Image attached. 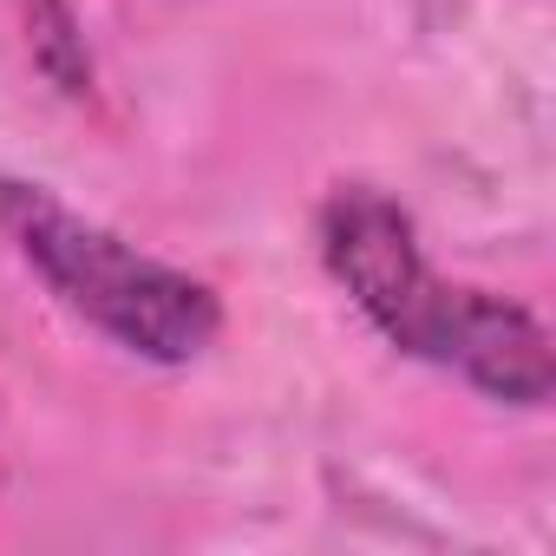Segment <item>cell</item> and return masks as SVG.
Returning <instances> with one entry per match:
<instances>
[{
  "mask_svg": "<svg viewBox=\"0 0 556 556\" xmlns=\"http://www.w3.org/2000/svg\"><path fill=\"white\" fill-rule=\"evenodd\" d=\"M432 367H452L458 380H471L478 393H491L504 406H543L556 387L543 321L504 295H484V289H458L445 334L432 348Z\"/></svg>",
  "mask_w": 556,
  "mask_h": 556,
  "instance_id": "obj_3",
  "label": "cell"
},
{
  "mask_svg": "<svg viewBox=\"0 0 556 556\" xmlns=\"http://www.w3.org/2000/svg\"><path fill=\"white\" fill-rule=\"evenodd\" d=\"M27 27H34V60L40 73L60 86V92H92V60L79 47V27H73V8L66 0H27Z\"/></svg>",
  "mask_w": 556,
  "mask_h": 556,
  "instance_id": "obj_4",
  "label": "cell"
},
{
  "mask_svg": "<svg viewBox=\"0 0 556 556\" xmlns=\"http://www.w3.org/2000/svg\"><path fill=\"white\" fill-rule=\"evenodd\" d=\"M0 229L14 236L27 268L73 315H86L99 334H112L138 361L184 367L223 328V302L210 282H197V275L131 249L125 236L73 216L40 184H0Z\"/></svg>",
  "mask_w": 556,
  "mask_h": 556,
  "instance_id": "obj_1",
  "label": "cell"
},
{
  "mask_svg": "<svg viewBox=\"0 0 556 556\" xmlns=\"http://www.w3.org/2000/svg\"><path fill=\"white\" fill-rule=\"evenodd\" d=\"M321 255L328 275L354 295V308L413 361H432L458 282H439L413 216L380 190H334L321 210Z\"/></svg>",
  "mask_w": 556,
  "mask_h": 556,
  "instance_id": "obj_2",
  "label": "cell"
}]
</instances>
